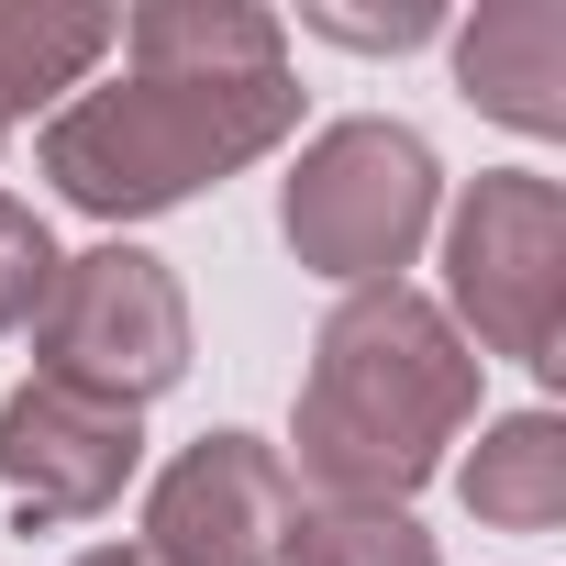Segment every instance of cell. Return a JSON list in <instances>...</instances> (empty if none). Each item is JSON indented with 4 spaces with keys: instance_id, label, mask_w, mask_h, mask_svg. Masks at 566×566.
Returning <instances> with one entry per match:
<instances>
[{
    "instance_id": "30bf717a",
    "label": "cell",
    "mask_w": 566,
    "mask_h": 566,
    "mask_svg": "<svg viewBox=\"0 0 566 566\" xmlns=\"http://www.w3.org/2000/svg\"><path fill=\"white\" fill-rule=\"evenodd\" d=\"M112 45H123V12H90V0H0V134L34 123V112H67Z\"/></svg>"
},
{
    "instance_id": "7a4b0ae2",
    "label": "cell",
    "mask_w": 566,
    "mask_h": 566,
    "mask_svg": "<svg viewBox=\"0 0 566 566\" xmlns=\"http://www.w3.org/2000/svg\"><path fill=\"white\" fill-rule=\"evenodd\" d=\"M301 134V78L266 67V78H101L67 112H45V178L67 211L90 222H156L200 189H222L233 167L277 156Z\"/></svg>"
},
{
    "instance_id": "7c38bea8",
    "label": "cell",
    "mask_w": 566,
    "mask_h": 566,
    "mask_svg": "<svg viewBox=\"0 0 566 566\" xmlns=\"http://www.w3.org/2000/svg\"><path fill=\"white\" fill-rule=\"evenodd\" d=\"M277 566H433V533L411 511H301Z\"/></svg>"
},
{
    "instance_id": "3957f363",
    "label": "cell",
    "mask_w": 566,
    "mask_h": 566,
    "mask_svg": "<svg viewBox=\"0 0 566 566\" xmlns=\"http://www.w3.org/2000/svg\"><path fill=\"white\" fill-rule=\"evenodd\" d=\"M467 356H511L533 378L566 367V189L544 167H489L444 211V301Z\"/></svg>"
},
{
    "instance_id": "4fadbf2b",
    "label": "cell",
    "mask_w": 566,
    "mask_h": 566,
    "mask_svg": "<svg viewBox=\"0 0 566 566\" xmlns=\"http://www.w3.org/2000/svg\"><path fill=\"white\" fill-rule=\"evenodd\" d=\"M45 290H56V233H45V211L0 189V334H23L45 312Z\"/></svg>"
},
{
    "instance_id": "5bb4252c",
    "label": "cell",
    "mask_w": 566,
    "mask_h": 566,
    "mask_svg": "<svg viewBox=\"0 0 566 566\" xmlns=\"http://www.w3.org/2000/svg\"><path fill=\"white\" fill-rule=\"evenodd\" d=\"M312 34H334V45H433L444 34V12H389V23H345V12H312Z\"/></svg>"
},
{
    "instance_id": "5b68a950",
    "label": "cell",
    "mask_w": 566,
    "mask_h": 566,
    "mask_svg": "<svg viewBox=\"0 0 566 566\" xmlns=\"http://www.w3.org/2000/svg\"><path fill=\"white\" fill-rule=\"evenodd\" d=\"M23 334H34V378L90 389L112 411H145L189 378V290L167 255H145L123 233L90 255H56V290Z\"/></svg>"
},
{
    "instance_id": "ba28073f",
    "label": "cell",
    "mask_w": 566,
    "mask_h": 566,
    "mask_svg": "<svg viewBox=\"0 0 566 566\" xmlns=\"http://www.w3.org/2000/svg\"><path fill=\"white\" fill-rule=\"evenodd\" d=\"M455 90L511 134H566V12L555 0H489L455 34Z\"/></svg>"
},
{
    "instance_id": "8fae6325",
    "label": "cell",
    "mask_w": 566,
    "mask_h": 566,
    "mask_svg": "<svg viewBox=\"0 0 566 566\" xmlns=\"http://www.w3.org/2000/svg\"><path fill=\"white\" fill-rule=\"evenodd\" d=\"M455 500L489 533H555L566 522V422L555 411H511L478 433V455L455 467Z\"/></svg>"
},
{
    "instance_id": "8992f818",
    "label": "cell",
    "mask_w": 566,
    "mask_h": 566,
    "mask_svg": "<svg viewBox=\"0 0 566 566\" xmlns=\"http://www.w3.org/2000/svg\"><path fill=\"white\" fill-rule=\"evenodd\" d=\"M301 522L290 455L255 433H200L145 489V566H277Z\"/></svg>"
},
{
    "instance_id": "52a82bcc",
    "label": "cell",
    "mask_w": 566,
    "mask_h": 566,
    "mask_svg": "<svg viewBox=\"0 0 566 566\" xmlns=\"http://www.w3.org/2000/svg\"><path fill=\"white\" fill-rule=\"evenodd\" d=\"M145 467V411H112L90 389L23 378L0 400V489L23 522H101Z\"/></svg>"
},
{
    "instance_id": "9c48e42d",
    "label": "cell",
    "mask_w": 566,
    "mask_h": 566,
    "mask_svg": "<svg viewBox=\"0 0 566 566\" xmlns=\"http://www.w3.org/2000/svg\"><path fill=\"white\" fill-rule=\"evenodd\" d=\"M123 56L145 78H266V67H290V23L255 12V0H134Z\"/></svg>"
},
{
    "instance_id": "6da1fadb",
    "label": "cell",
    "mask_w": 566,
    "mask_h": 566,
    "mask_svg": "<svg viewBox=\"0 0 566 566\" xmlns=\"http://www.w3.org/2000/svg\"><path fill=\"white\" fill-rule=\"evenodd\" d=\"M478 422V356L433 312V290L389 277V290H345L334 323L312 334V378L290 411L301 478L323 511H400L444 444Z\"/></svg>"
},
{
    "instance_id": "277c9868",
    "label": "cell",
    "mask_w": 566,
    "mask_h": 566,
    "mask_svg": "<svg viewBox=\"0 0 566 566\" xmlns=\"http://www.w3.org/2000/svg\"><path fill=\"white\" fill-rule=\"evenodd\" d=\"M444 222V167L411 123H323L290 167V189H277V233H290V255L312 277H334V290H389V277L433 244Z\"/></svg>"
},
{
    "instance_id": "9a60e30c",
    "label": "cell",
    "mask_w": 566,
    "mask_h": 566,
    "mask_svg": "<svg viewBox=\"0 0 566 566\" xmlns=\"http://www.w3.org/2000/svg\"><path fill=\"white\" fill-rule=\"evenodd\" d=\"M67 566H145V544H90V555H67Z\"/></svg>"
}]
</instances>
